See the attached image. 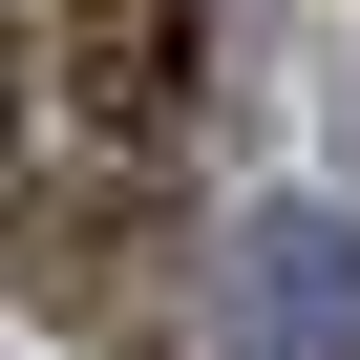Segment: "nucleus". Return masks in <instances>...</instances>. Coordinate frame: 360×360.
<instances>
[{
    "mask_svg": "<svg viewBox=\"0 0 360 360\" xmlns=\"http://www.w3.org/2000/svg\"><path fill=\"white\" fill-rule=\"evenodd\" d=\"M106 360H148V339H106Z\"/></svg>",
    "mask_w": 360,
    "mask_h": 360,
    "instance_id": "obj_4",
    "label": "nucleus"
},
{
    "mask_svg": "<svg viewBox=\"0 0 360 360\" xmlns=\"http://www.w3.org/2000/svg\"><path fill=\"white\" fill-rule=\"evenodd\" d=\"M0 191H22V43H0Z\"/></svg>",
    "mask_w": 360,
    "mask_h": 360,
    "instance_id": "obj_3",
    "label": "nucleus"
},
{
    "mask_svg": "<svg viewBox=\"0 0 360 360\" xmlns=\"http://www.w3.org/2000/svg\"><path fill=\"white\" fill-rule=\"evenodd\" d=\"M64 85H85L106 169H169L191 148V85H212V0H64Z\"/></svg>",
    "mask_w": 360,
    "mask_h": 360,
    "instance_id": "obj_1",
    "label": "nucleus"
},
{
    "mask_svg": "<svg viewBox=\"0 0 360 360\" xmlns=\"http://www.w3.org/2000/svg\"><path fill=\"white\" fill-rule=\"evenodd\" d=\"M233 339H255V360H360V233L276 191V212L233 233Z\"/></svg>",
    "mask_w": 360,
    "mask_h": 360,
    "instance_id": "obj_2",
    "label": "nucleus"
}]
</instances>
